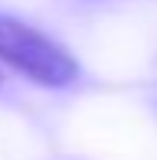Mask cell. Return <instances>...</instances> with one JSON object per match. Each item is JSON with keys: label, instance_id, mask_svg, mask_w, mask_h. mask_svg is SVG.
<instances>
[{"label": "cell", "instance_id": "7a4b0ae2", "mask_svg": "<svg viewBox=\"0 0 157 160\" xmlns=\"http://www.w3.org/2000/svg\"><path fill=\"white\" fill-rule=\"evenodd\" d=\"M0 85H3V72H0Z\"/></svg>", "mask_w": 157, "mask_h": 160}, {"label": "cell", "instance_id": "6da1fadb", "mask_svg": "<svg viewBox=\"0 0 157 160\" xmlns=\"http://www.w3.org/2000/svg\"><path fill=\"white\" fill-rule=\"evenodd\" d=\"M0 59L43 88H66L82 72L66 46L33 30L30 23L3 13H0Z\"/></svg>", "mask_w": 157, "mask_h": 160}]
</instances>
